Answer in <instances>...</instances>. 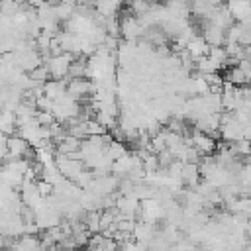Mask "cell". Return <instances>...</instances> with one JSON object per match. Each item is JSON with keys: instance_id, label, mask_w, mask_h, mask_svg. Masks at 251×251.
<instances>
[{"instance_id": "obj_1", "label": "cell", "mask_w": 251, "mask_h": 251, "mask_svg": "<svg viewBox=\"0 0 251 251\" xmlns=\"http://www.w3.org/2000/svg\"><path fill=\"white\" fill-rule=\"evenodd\" d=\"M6 145H8V149H10L16 157L22 155V153L25 151V141H24V139H8Z\"/></svg>"}]
</instances>
